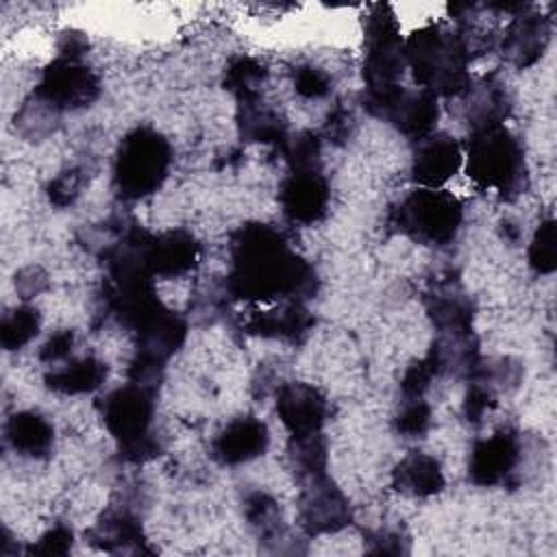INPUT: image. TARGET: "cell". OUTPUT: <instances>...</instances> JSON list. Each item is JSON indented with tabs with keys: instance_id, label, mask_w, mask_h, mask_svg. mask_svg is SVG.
<instances>
[{
	"instance_id": "cell-33",
	"label": "cell",
	"mask_w": 557,
	"mask_h": 557,
	"mask_svg": "<svg viewBox=\"0 0 557 557\" xmlns=\"http://www.w3.org/2000/svg\"><path fill=\"white\" fill-rule=\"evenodd\" d=\"M431 405L424 398H405L394 416V429L405 437H420L431 426Z\"/></svg>"
},
{
	"instance_id": "cell-9",
	"label": "cell",
	"mask_w": 557,
	"mask_h": 557,
	"mask_svg": "<svg viewBox=\"0 0 557 557\" xmlns=\"http://www.w3.org/2000/svg\"><path fill=\"white\" fill-rule=\"evenodd\" d=\"M100 94L98 74L76 57L59 54L44 72L33 98L54 115L89 107Z\"/></svg>"
},
{
	"instance_id": "cell-21",
	"label": "cell",
	"mask_w": 557,
	"mask_h": 557,
	"mask_svg": "<svg viewBox=\"0 0 557 557\" xmlns=\"http://www.w3.org/2000/svg\"><path fill=\"white\" fill-rule=\"evenodd\" d=\"M237 131L246 141L281 146L289 135L285 117L268 104L261 94L237 100Z\"/></svg>"
},
{
	"instance_id": "cell-3",
	"label": "cell",
	"mask_w": 557,
	"mask_h": 557,
	"mask_svg": "<svg viewBox=\"0 0 557 557\" xmlns=\"http://www.w3.org/2000/svg\"><path fill=\"white\" fill-rule=\"evenodd\" d=\"M466 174L483 189L516 196L524 189L527 165L520 141L505 124L470 128L463 148Z\"/></svg>"
},
{
	"instance_id": "cell-1",
	"label": "cell",
	"mask_w": 557,
	"mask_h": 557,
	"mask_svg": "<svg viewBox=\"0 0 557 557\" xmlns=\"http://www.w3.org/2000/svg\"><path fill=\"white\" fill-rule=\"evenodd\" d=\"M228 296L246 302L305 300L315 289L313 268L272 226H239L228 244Z\"/></svg>"
},
{
	"instance_id": "cell-37",
	"label": "cell",
	"mask_w": 557,
	"mask_h": 557,
	"mask_svg": "<svg viewBox=\"0 0 557 557\" xmlns=\"http://www.w3.org/2000/svg\"><path fill=\"white\" fill-rule=\"evenodd\" d=\"M494 405H496L494 387L487 381L474 376L472 385H470V389H468V394L463 398V416H466V420L468 422H479L487 411L494 409Z\"/></svg>"
},
{
	"instance_id": "cell-4",
	"label": "cell",
	"mask_w": 557,
	"mask_h": 557,
	"mask_svg": "<svg viewBox=\"0 0 557 557\" xmlns=\"http://www.w3.org/2000/svg\"><path fill=\"white\" fill-rule=\"evenodd\" d=\"M172 165V146L152 126H135L115 150L113 187L124 200L152 196L165 183Z\"/></svg>"
},
{
	"instance_id": "cell-32",
	"label": "cell",
	"mask_w": 557,
	"mask_h": 557,
	"mask_svg": "<svg viewBox=\"0 0 557 557\" xmlns=\"http://www.w3.org/2000/svg\"><path fill=\"white\" fill-rule=\"evenodd\" d=\"M244 513H246V520L263 537H270V535L278 533V522H281L278 520V505L265 492H252L250 496H246Z\"/></svg>"
},
{
	"instance_id": "cell-31",
	"label": "cell",
	"mask_w": 557,
	"mask_h": 557,
	"mask_svg": "<svg viewBox=\"0 0 557 557\" xmlns=\"http://www.w3.org/2000/svg\"><path fill=\"white\" fill-rule=\"evenodd\" d=\"M527 259L535 274L548 276L557 270V226L553 218L537 224L527 250Z\"/></svg>"
},
{
	"instance_id": "cell-22",
	"label": "cell",
	"mask_w": 557,
	"mask_h": 557,
	"mask_svg": "<svg viewBox=\"0 0 557 557\" xmlns=\"http://www.w3.org/2000/svg\"><path fill=\"white\" fill-rule=\"evenodd\" d=\"M4 440L20 457L39 459L54 446V426L37 411H15L4 424Z\"/></svg>"
},
{
	"instance_id": "cell-29",
	"label": "cell",
	"mask_w": 557,
	"mask_h": 557,
	"mask_svg": "<svg viewBox=\"0 0 557 557\" xmlns=\"http://www.w3.org/2000/svg\"><path fill=\"white\" fill-rule=\"evenodd\" d=\"M289 459L296 470V474L302 479L324 474L326 472V440L322 433L305 435V437H292L289 442Z\"/></svg>"
},
{
	"instance_id": "cell-12",
	"label": "cell",
	"mask_w": 557,
	"mask_h": 557,
	"mask_svg": "<svg viewBox=\"0 0 557 557\" xmlns=\"http://www.w3.org/2000/svg\"><path fill=\"white\" fill-rule=\"evenodd\" d=\"M276 413L292 437H305L322 433L329 418V403L315 385L292 381L283 383L276 392Z\"/></svg>"
},
{
	"instance_id": "cell-17",
	"label": "cell",
	"mask_w": 557,
	"mask_h": 557,
	"mask_svg": "<svg viewBox=\"0 0 557 557\" xmlns=\"http://www.w3.org/2000/svg\"><path fill=\"white\" fill-rule=\"evenodd\" d=\"M200 261L198 239L183 228H170L150 237L148 268L154 278H178Z\"/></svg>"
},
{
	"instance_id": "cell-7",
	"label": "cell",
	"mask_w": 557,
	"mask_h": 557,
	"mask_svg": "<svg viewBox=\"0 0 557 557\" xmlns=\"http://www.w3.org/2000/svg\"><path fill=\"white\" fill-rule=\"evenodd\" d=\"M363 91L400 85L405 63V39L389 4H372L363 15Z\"/></svg>"
},
{
	"instance_id": "cell-26",
	"label": "cell",
	"mask_w": 557,
	"mask_h": 557,
	"mask_svg": "<svg viewBox=\"0 0 557 557\" xmlns=\"http://www.w3.org/2000/svg\"><path fill=\"white\" fill-rule=\"evenodd\" d=\"M39 326H41V318L35 307L30 305L13 307L2 315V322H0L2 348L9 352L22 350L26 344L35 339V335L39 333Z\"/></svg>"
},
{
	"instance_id": "cell-13",
	"label": "cell",
	"mask_w": 557,
	"mask_h": 557,
	"mask_svg": "<svg viewBox=\"0 0 557 557\" xmlns=\"http://www.w3.org/2000/svg\"><path fill=\"white\" fill-rule=\"evenodd\" d=\"M463 168V146L448 133H431L418 141L411 157V178L418 187L442 189Z\"/></svg>"
},
{
	"instance_id": "cell-36",
	"label": "cell",
	"mask_w": 557,
	"mask_h": 557,
	"mask_svg": "<svg viewBox=\"0 0 557 557\" xmlns=\"http://www.w3.org/2000/svg\"><path fill=\"white\" fill-rule=\"evenodd\" d=\"M83 189V174L78 168H70V170H63L59 172L50 183H48V200L54 205V207H67L72 205L78 194Z\"/></svg>"
},
{
	"instance_id": "cell-39",
	"label": "cell",
	"mask_w": 557,
	"mask_h": 557,
	"mask_svg": "<svg viewBox=\"0 0 557 557\" xmlns=\"http://www.w3.org/2000/svg\"><path fill=\"white\" fill-rule=\"evenodd\" d=\"M370 542L374 546H370L372 553H383V555H398L403 553V540L396 531H379L370 537Z\"/></svg>"
},
{
	"instance_id": "cell-10",
	"label": "cell",
	"mask_w": 557,
	"mask_h": 557,
	"mask_svg": "<svg viewBox=\"0 0 557 557\" xmlns=\"http://www.w3.org/2000/svg\"><path fill=\"white\" fill-rule=\"evenodd\" d=\"M298 522L309 535H331L352 522V509L346 494L329 479L326 472L302 479Z\"/></svg>"
},
{
	"instance_id": "cell-34",
	"label": "cell",
	"mask_w": 557,
	"mask_h": 557,
	"mask_svg": "<svg viewBox=\"0 0 557 557\" xmlns=\"http://www.w3.org/2000/svg\"><path fill=\"white\" fill-rule=\"evenodd\" d=\"M331 76L318 65H300L294 70V89L307 100H320L331 91Z\"/></svg>"
},
{
	"instance_id": "cell-5",
	"label": "cell",
	"mask_w": 557,
	"mask_h": 557,
	"mask_svg": "<svg viewBox=\"0 0 557 557\" xmlns=\"http://www.w3.org/2000/svg\"><path fill=\"white\" fill-rule=\"evenodd\" d=\"M98 413L128 461H146L157 455L159 444L150 431L154 420L152 385L128 381L111 389L100 398Z\"/></svg>"
},
{
	"instance_id": "cell-2",
	"label": "cell",
	"mask_w": 557,
	"mask_h": 557,
	"mask_svg": "<svg viewBox=\"0 0 557 557\" xmlns=\"http://www.w3.org/2000/svg\"><path fill=\"white\" fill-rule=\"evenodd\" d=\"M472 52L459 33L444 24H429L405 39V63L420 89L433 96H461L470 83Z\"/></svg>"
},
{
	"instance_id": "cell-30",
	"label": "cell",
	"mask_w": 557,
	"mask_h": 557,
	"mask_svg": "<svg viewBox=\"0 0 557 557\" xmlns=\"http://www.w3.org/2000/svg\"><path fill=\"white\" fill-rule=\"evenodd\" d=\"M442 374H444V363L437 346L433 344L424 357L416 359L405 368L400 379V392L405 398H422L424 392L431 387V383Z\"/></svg>"
},
{
	"instance_id": "cell-14",
	"label": "cell",
	"mask_w": 557,
	"mask_h": 557,
	"mask_svg": "<svg viewBox=\"0 0 557 557\" xmlns=\"http://www.w3.org/2000/svg\"><path fill=\"white\" fill-rule=\"evenodd\" d=\"M331 202V187L320 172H289L278 187V205L294 224L320 222Z\"/></svg>"
},
{
	"instance_id": "cell-8",
	"label": "cell",
	"mask_w": 557,
	"mask_h": 557,
	"mask_svg": "<svg viewBox=\"0 0 557 557\" xmlns=\"http://www.w3.org/2000/svg\"><path fill=\"white\" fill-rule=\"evenodd\" d=\"M363 107L370 115L392 124L407 139L420 141L435 133L440 120V98L424 89H407L403 85L363 91Z\"/></svg>"
},
{
	"instance_id": "cell-18",
	"label": "cell",
	"mask_w": 557,
	"mask_h": 557,
	"mask_svg": "<svg viewBox=\"0 0 557 557\" xmlns=\"http://www.w3.org/2000/svg\"><path fill=\"white\" fill-rule=\"evenodd\" d=\"M311 324L313 318L302 300H281L270 309L255 311L246 320V331L265 339L296 342L311 329Z\"/></svg>"
},
{
	"instance_id": "cell-19",
	"label": "cell",
	"mask_w": 557,
	"mask_h": 557,
	"mask_svg": "<svg viewBox=\"0 0 557 557\" xmlns=\"http://www.w3.org/2000/svg\"><path fill=\"white\" fill-rule=\"evenodd\" d=\"M109 376V366L94 357H70L61 363L50 366L44 381L48 389L61 396H85L102 387Z\"/></svg>"
},
{
	"instance_id": "cell-25",
	"label": "cell",
	"mask_w": 557,
	"mask_h": 557,
	"mask_svg": "<svg viewBox=\"0 0 557 557\" xmlns=\"http://www.w3.org/2000/svg\"><path fill=\"white\" fill-rule=\"evenodd\" d=\"M98 548L107 553H126V550H141L146 542L141 533V524L128 511H113L107 513L94 529V540Z\"/></svg>"
},
{
	"instance_id": "cell-16",
	"label": "cell",
	"mask_w": 557,
	"mask_h": 557,
	"mask_svg": "<svg viewBox=\"0 0 557 557\" xmlns=\"http://www.w3.org/2000/svg\"><path fill=\"white\" fill-rule=\"evenodd\" d=\"M270 431L255 416H237L228 420L211 442V453L222 466L250 463L268 450Z\"/></svg>"
},
{
	"instance_id": "cell-11",
	"label": "cell",
	"mask_w": 557,
	"mask_h": 557,
	"mask_svg": "<svg viewBox=\"0 0 557 557\" xmlns=\"http://www.w3.org/2000/svg\"><path fill=\"white\" fill-rule=\"evenodd\" d=\"M520 437L513 431H496L474 442L468 457V479L479 487L505 483L520 463Z\"/></svg>"
},
{
	"instance_id": "cell-35",
	"label": "cell",
	"mask_w": 557,
	"mask_h": 557,
	"mask_svg": "<svg viewBox=\"0 0 557 557\" xmlns=\"http://www.w3.org/2000/svg\"><path fill=\"white\" fill-rule=\"evenodd\" d=\"M74 544V533L65 524H54L48 531L39 535L37 542H33L26 553L28 555H44V557H54V555H67Z\"/></svg>"
},
{
	"instance_id": "cell-38",
	"label": "cell",
	"mask_w": 557,
	"mask_h": 557,
	"mask_svg": "<svg viewBox=\"0 0 557 557\" xmlns=\"http://www.w3.org/2000/svg\"><path fill=\"white\" fill-rule=\"evenodd\" d=\"M72 346H74V331L70 329H61L57 333H52L39 348V359L48 366L61 363L65 359H70L72 355Z\"/></svg>"
},
{
	"instance_id": "cell-6",
	"label": "cell",
	"mask_w": 557,
	"mask_h": 557,
	"mask_svg": "<svg viewBox=\"0 0 557 557\" xmlns=\"http://www.w3.org/2000/svg\"><path fill=\"white\" fill-rule=\"evenodd\" d=\"M392 222L407 239L440 248L457 237L463 222V207L444 187H418L392 209Z\"/></svg>"
},
{
	"instance_id": "cell-27",
	"label": "cell",
	"mask_w": 557,
	"mask_h": 557,
	"mask_svg": "<svg viewBox=\"0 0 557 557\" xmlns=\"http://www.w3.org/2000/svg\"><path fill=\"white\" fill-rule=\"evenodd\" d=\"M268 70L265 65L255 57H235L222 76V85L226 91H231L237 100L259 96V87L265 81Z\"/></svg>"
},
{
	"instance_id": "cell-23",
	"label": "cell",
	"mask_w": 557,
	"mask_h": 557,
	"mask_svg": "<svg viewBox=\"0 0 557 557\" xmlns=\"http://www.w3.org/2000/svg\"><path fill=\"white\" fill-rule=\"evenodd\" d=\"M426 313L446 337H468L472 333L474 305L461 292L444 289L431 294L426 298Z\"/></svg>"
},
{
	"instance_id": "cell-28",
	"label": "cell",
	"mask_w": 557,
	"mask_h": 557,
	"mask_svg": "<svg viewBox=\"0 0 557 557\" xmlns=\"http://www.w3.org/2000/svg\"><path fill=\"white\" fill-rule=\"evenodd\" d=\"M289 172H320L322 161V139L313 131H298L287 135L278 146Z\"/></svg>"
},
{
	"instance_id": "cell-20",
	"label": "cell",
	"mask_w": 557,
	"mask_h": 557,
	"mask_svg": "<svg viewBox=\"0 0 557 557\" xmlns=\"http://www.w3.org/2000/svg\"><path fill=\"white\" fill-rule=\"evenodd\" d=\"M392 485L405 496L429 498L444 490L446 479L440 461L433 455L411 450L394 466Z\"/></svg>"
},
{
	"instance_id": "cell-15",
	"label": "cell",
	"mask_w": 557,
	"mask_h": 557,
	"mask_svg": "<svg viewBox=\"0 0 557 557\" xmlns=\"http://www.w3.org/2000/svg\"><path fill=\"white\" fill-rule=\"evenodd\" d=\"M550 20L529 4L507 24L500 39V50L513 67L527 70L544 57L550 44Z\"/></svg>"
},
{
	"instance_id": "cell-24",
	"label": "cell",
	"mask_w": 557,
	"mask_h": 557,
	"mask_svg": "<svg viewBox=\"0 0 557 557\" xmlns=\"http://www.w3.org/2000/svg\"><path fill=\"white\" fill-rule=\"evenodd\" d=\"M470 104H468V122L470 128L487 126V124H505L509 111V94L507 85L496 76L483 78L479 85H470Z\"/></svg>"
}]
</instances>
